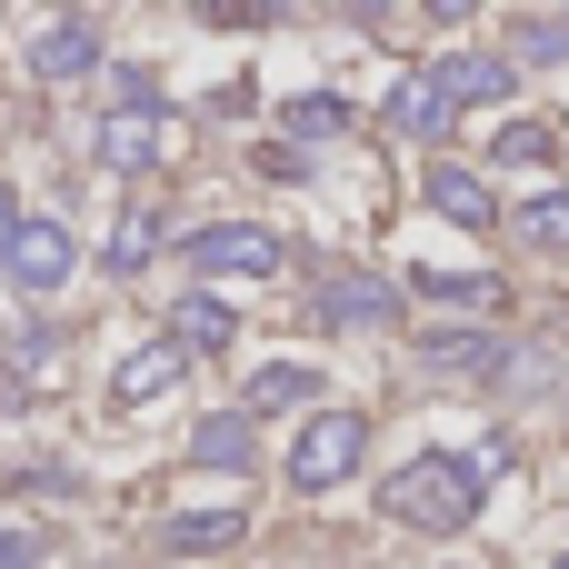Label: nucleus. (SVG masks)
<instances>
[{"instance_id":"obj_25","label":"nucleus","mask_w":569,"mask_h":569,"mask_svg":"<svg viewBox=\"0 0 569 569\" xmlns=\"http://www.w3.org/2000/svg\"><path fill=\"white\" fill-rule=\"evenodd\" d=\"M550 569H569V560H550Z\"/></svg>"},{"instance_id":"obj_11","label":"nucleus","mask_w":569,"mask_h":569,"mask_svg":"<svg viewBox=\"0 0 569 569\" xmlns=\"http://www.w3.org/2000/svg\"><path fill=\"white\" fill-rule=\"evenodd\" d=\"M30 70H40V80H90V70H100V30H90V20H50L40 50H30Z\"/></svg>"},{"instance_id":"obj_4","label":"nucleus","mask_w":569,"mask_h":569,"mask_svg":"<svg viewBox=\"0 0 569 569\" xmlns=\"http://www.w3.org/2000/svg\"><path fill=\"white\" fill-rule=\"evenodd\" d=\"M420 200H430V220H450V230H500V220H510V210L490 200V180L460 170V160H430V170H420Z\"/></svg>"},{"instance_id":"obj_16","label":"nucleus","mask_w":569,"mask_h":569,"mask_svg":"<svg viewBox=\"0 0 569 569\" xmlns=\"http://www.w3.org/2000/svg\"><path fill=\"white\" fill-rule=\"evenodd\" d=\"M510 230L530 240V250H569V190L550 180V190H530L520 210H510Z\"/></svg>"},{"instance_id":"obj_7","label":"nucleus","mask_w":569,"mask_h":569,"mask_svg":"<svg viewBox=\"0 0 569 569\" xmlns=\"http://www.w3.org/2000/svg\"><path fill=\"white\" fill-rule=\"evenodd\" d=\"M380 120H390L400 140H430V150H440V140L460 130V110H450V90H440L430 70H410V80L390 90V110H380Z\"/></svg>"},{"instance_id":"obj_19","label":"nucleus","mask_w":569,"mask_h":569,"mask_svg":"<svg viewBox=\"0 0 569 569\" xmlns=\"http://www.w3.org/2000/svg\"><path fill=\"white\" fill-rule=\"evenodd\" d=\"M280 130H300V140H330V130H350V100H340V90H300V100L280 110Z\"/></svg>"},{"instance_id":"obj_13","label":"nucleus","mask_w":569,"mask_h":569,"mask_svg":"<svg viewBox=\"0 0 569 569\" xmlns=\"http://www.w3.org/2000/svg\"><path fill=\"white\" fill-rule=\"evenodd\" d=\"M190 460H200V470H230V480H240V470L260 460V440H250V420H240V410H210V420L190 430Z\"/></svg>"},{"instance_id":"obj_18","label":"nucleus","mask_w":569,"mask_h":569,"mask_svg":"<svg viewBox=\"0 0 569 569\" xmlns=\"http://www.w3.org/2000/svg\"><path fill=\"white\" fill-rule=\"evenodd\" d=\"M550 140H560V130L520 110V120H500V130H490V160H510V170H540V160H550Z\"/></svg>"},{"instance_id":"obj_1","label":"nucleus","mask_w":569,"mask_h":569,"mask_svg":"<svg viewBox=\"0 0 569 569\" xmlns=\"http://www.w3.org/2000/svg\"><path fill=\"white\" fill-rule=\"evenodd\" d=\"M490 470H500V440H480V450H410V460L380 480V510H390L400 530H430V540H440V530H470Z\"/></svg>"},{"instance_id":"obj_15","label":"nucleus","mask_w":569,"mask_h":569,"mask_svg":"<svg viewBox=\"0 0 569 569\" xmlns=\"http://www.w3.org/2000/svg\"><path fill=\"white\" fill-rule=\"evenodd\" d=\"M410 290L440 300V310H500V280L490 270H410Z\"/></svg>"},{"instance_id":"obj_24","label":"nucleus","mask_w":569,"mask_h":569,"mask_svg":"<svg viewBox=\"0 0 569 569\" xmlns=\"http://www.w3.org/2000/svg\"><path fill=\"white\" fill-rule=\"evenodd\" d=\"M20 220H30V210H20V200L0 190V260H10V240H20Z\"/></svg>"},{"instance_id":"obj_8","label":"nucleus","mask_w":569,"mask_h":569,"mask_svg":"<svg viewBox=\"0 0 569 569\" xmlns=\"http://www.w3.org/2000/svg\"><path fill=\"white\" fill-rule=\"evenodd\" d=\"M420 360H430V380H500V370H510L500 330H430Z\"/></svg>"},{"instance_id":"obj_23","label":"nucleus","mask_w":569,"mask_h":569,"mask_svg":"<svg viewBox=\"0 0 569 569\" xmlns=\"http://www.w3.org/2000/svg\"><path fill=\"white\" fill-rule=\"evenodd\" d=\"M40 560V540H30V530H0V569H30Z\"/></svg>"},{"instance_id":"obj_21","label":"nucleus","mask_w":569,"mask_h":569,"mask_svg":"<svg viewBox=\"0 0 569 569\" xmlns=\"http://www.w3.org/2000/svg\"><path fill=\"white\" fill-rule=\"evenodd\" d=\"M100 160H110V170H150V130H140V120H110V130H100Z\"/></svg>"},{"instance_id":"obj_6","label":"nucleus","mask_w":569,"mask_h":569,"mask_svg":"<svg viewBox=\"0 0 569 569\" xmlns=\"http://www.w3.org/2000/svg\"><path fill=\"white\" fill-rule=\"evenodd\" d=\"M240 510H180V520H160V550L170 560H200V569H230V550H240Z\"/></svg>"},{"instance_id":"obj_17","label":"nucleus","mask_w":569,"mask_h":569,"mask_svg":"<svg viewBox=\"0 0 569 569\" xmlns=\"http://www.w3.org/2000/svg\"><path fill=\"white\" fill-rule=\"evenodd\" d=\"M300 400H310V370H300V360H270V370H250L240 420H260V410H300Z\"/></svg>"},{"instance_id":"obj_5","label":"nucleus","mask_w":569,"mask_h":569,"mask_svg":"<svg viewBox=\"0 0 569 569\" xmlns=\"http://www.w3.org/2000/svg\"><path fill=\"white\" fill-rule=\"evenodd\" d=\"M190 260H200V270H230V280H270V270H280V230H260V220H210V230L190 240Z\"/></svg>"},{"instance_id":"obj_20","label":"nucleus","mask_w":569,"mask_h":569,"mask_svg":"<svg viewBox=\"0 0 569 569\" xmlns=\"http://www.w3.org/2000/svg\"><path fill=\"white\" fill-rule=\"evenodd\" d=\"M150 250H160V220H150V210H130V220H120V230H110V250H100V260H110V270H120V280H130V270H140V260H150Z\"/></svg>"},{"instance_id":"obj_9","label":"nucleus","mask_w":569,"mask_h":569,"mask_svg":"<svg viewBox=\"0 0 569 569\" xmlns=\"http://www.w3.org/2000/svg\"><path fill=\"white\" fill-rule=\"evenodd\" d=\"M430 80L450 90V110H470V100H510V60H500V50H440Z\"/></svg>"},{"instance_id":"obj_14","label":"nucleus","mask_w":569,"mask_h":569,"mask_svg":"<svg viewBox=\"0 0 569 569\" xmlns=\"http://www.w3.org/2000/svg\"><path fill=\"white\" fill-rule=\"evenodd\" d=\"M170 380H180V350H170V340H140V350L120 360V380H110V400H120V410H140V400H160Z\"/></svg>"},{"instance_id":"obj_3","label":"nucleus","mask_w":569,"mask_h":569,"mask_svg":"<svg viewBox=\"0 0 569 569\" xmlns=\"http://www.w3.org/2000/svg\"><path fill=\"white\" fill-rule=\"evenodd\" d=\"M70 260H80V250H70V220H50V210H30L0 270H10V290H30V300H50V290L70 280Z\"/></svg>"},{"instance_id":"obj_22","label":"nucleus","mask_w":569,"mask_h":569,"mask_svg":"<svg viewBox=\"0 0 569 569\" xmlns=\"http://www.w3.org/2000/svg\"><path fill=\"white\" fill-rule=\"evenodd\" d=\"M520 50H530V60H569V10H540V20H520Z\"/></svg>"},{"instance_id":"obj_12","label":"nucleus","mask_w":569,"mask_h":569,"mask_svg":"<svg viewBox=\"0 0 569 569\" xmlns=\"http://www.w3.org/2000/svg\"><path fill=\"white\" fill-rule=\"evenodd\" d=\"M320 310H330L340 330H390L400 290H390V280H360V270H350V280H330V290H320Z\"/></svg>"},{"instance_id":"obj_2","label":"nucleus","mask_w":569,"mask_h":569,"mask_svg":"<svg viewBox=\"0 0 569 569\" xmlns=\"http://www.w3.org/2000/svg\"><path fill=\"white\" fill-rule=\"evenodd\" d=\"M290 490L300 500H330V490H350L360 470H370V420L360 410H310L300 430H290Z\"/></svg>"},{"instance_id":"obj_10","label":"nucleus","mask_w":569,"mask_h":569,"mask_svg":"<svg viewBox=\"0 0 569 569\" xmlns=\"http://www.w3.org/2000/svg\"><path fill=\"white\" fill-rule=\"evenodd\" d=\"M230 330H240V310L220 290H180L170 300V350H230Z\"/></svg>"}]
</instances>
